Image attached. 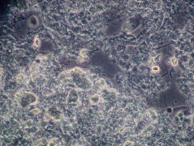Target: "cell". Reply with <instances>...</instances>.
<instances>
[{
    "mask_svg": "<svg viewBox=\"0 0 194 146\" xmlns=\"http://www.w3.org/2000/svg\"><path fill=\"white\" fill-rule=\"evenodd\" d=\"M16 98L19 105L23 107L34 104L37 100V97L34 94L24 91L17 93Z\"/></svg>",
    "mask_w": 194,
    "mask_h": 146,
    "instance_id": "obj_1",
    "label": "cell"
}]
</instances>
